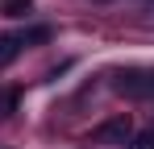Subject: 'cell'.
I'll return each mask as SVG.
<instances>
[{
  "instance_id": "obj_6",
  "label": "cell",
  "mask_w": 154,
  "mask_h": 149,
  "mask_svg": "<svg viewBox=\"0 0 154 149\" xmlns=\"http://www.w3.org/2000/svg\"><path fill=\"white\" fill-rule=\"evenodd\" d=\"M13 104H17L13 91H8V95H0V116H8V112H13Z\"/></svg>"
},
{
  "instance_id": "obj_5",
  "label": "cell",
  "mask_w": 154,
  "mask_h": 149,
  "mask_svg": "<svg viewBox=\"0 0 154 149\" xmlns=\"http://www.w3.org/2000/svg\"><path fill=\"white\" fill-rule=\"evenodd\" d=\"M133 149H154V133H137L133 137Z\"/></svg>"
},
{
  "instance_id": "obj_2",
  "label": "cell",
  "mask_w": 154,
  "mask_h": 149,
  "mask_svg": "<svg viewBox=\"0 0 154 149\" xmlns=\"http://www.w3.org/2000/svg\"><path fill=\"white\" fill-rule=\"evenodd\" d=\"M17 54H21V37L17 33H0V66H8Z\"/></svg>"
},
{
  "instance_id": "obj_1",
  "label": "cell",
  "mask_w": 154,
  "mask_h": 149,
  "mask_svg": "<svg viewBox=\"0 0 154 149\" xmlns=\"http://www.w3.org/2000/svg\"><path fill=\"white\" fill-rule=\"evenodd\" d=\"M96 141H104V145H125L129 141V116H117V120H108L96 128Z\"/></svg>"
},
{
  "instance_id": "obj_4",
  "label": "cell",
  "mask_w": 154,
  "mask_h": 149,
  "mask_svg": "<svg viewBox=\"0 0 154 149\" xmlns=\"http://www.w3.org/2000/svg\"><path fill=\"white\" fill-rule=\"evenodd\" d=\"M29 4H33V0H4L0 13H4V17H21V13H29Z\"/></svg>"
},
{
  "instance_id": "obj_3",
  "label": "cell",
  "mask_w": 154,
  "mask_h": 149,
  "mask_svg": "<svg viewBox=\"0 0 154 149\" xmlns=\"http://www.w3.org/2000/svg\"><path fill=\"white\" fill-rule=\"evenodd\" d=\"M17 37H21V46H38V42H50V29L46 25H33V29L17 33Z\"/></svg>"
}]
</instances>
